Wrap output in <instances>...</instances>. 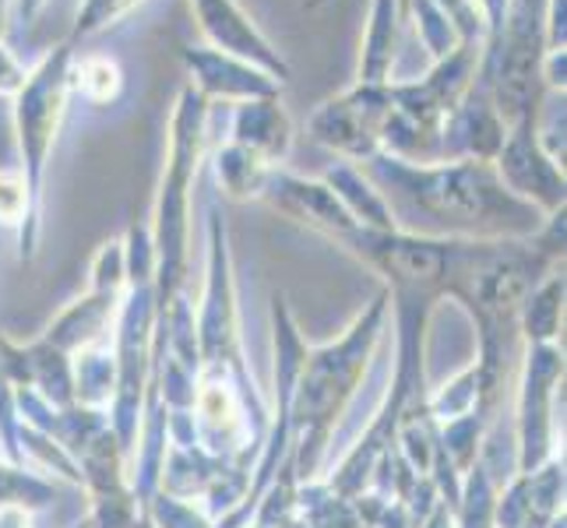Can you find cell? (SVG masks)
Returning <instances> with one entry per match:
<instances>
[{
  "label": "cell",
  "instance_id": "7c38bea8",
  "mask_svg": "<svg viewBox=\"0 0 567 528\" xmlns=\"http://www.w3.org/2000/svg\"><path fill=\"white\" fill-rule=\"evenodd\" d=\"M399 25H402V0H370L367 32L360 39L357 85H391L399 56Z\"/></svg>",
  "mask_w": 567,
  "mask_h": 528
},
{
  "label": "cell",
  "instance_id": "4fadbf2b",
  "mask_svg": "<svg viewBox=\"0 0 567 528\" xmlns=\"http://www.w3.org/2000/svg\"><path fill=\"white\" fill-rule=\"evenodd\" d=\"M324 184L342 201V208L353 215V222L360 229H395L391 205L381 198V190L370 184L357 166H349V163L331 166L324 173Z\"/></svg>",
  "mask_w": 567,
  "mask_h": 528
},
{
  "label": "cell",
  "instance_id": "ac0fdd59",
  "mask_svg": "<svg viewBox=\"0 0 567 528\" xmlns=\"http://www.w3.org/2000/svg\"><path fill=\"white\" fill-rule=\"evenodd\" d=\"M0 222H25L22 244L35 240L32 201H29V184L22 169H0Z\"/></svg>",
  "mask_w": 567,
  "mask_h": 528
},
{
  "label": "cell",
  "instance_id": "277c9868",
  "mask_svg": "<svg viewBox=\"0 0 567 528\" xmlns=\"http://www.w3.org/2000/svg\"><path fill=\"white\" fill-rule=\"evenodd\" d=\"M208 100L184 85L169 116V155H166V176L155 201V250L163 265L173 271L184 261V240H187V190L194 173H198L202 145H205V124H208Z\"/></svg>",
  "mask_w": 567,
  "mask_h": 528
},
{
  "label": "cell",
  "instance_id": "5b68a950",
  "mask_svg": "<svg viewBox=\"0 0 567 528\" xmlns=\"http://www.w3.org/2000/svg\"><path fill=\"white\" fill-rule=\"evenodd\" d=\"M395 113L388 85H349L336 100H328L310 116L315 142L346 155V159L370 163L381 152L384 124Z\"/></svg>",
  "mask_w": 567,
  "mask_h": 528
},
{
  "label": "cell",
  "instance_id": "ffe728a7",
  "mask_svg": "<svg viewBox=\"0 0 567 528\" xmlns=\"http://www.w3.org/2000/svg\"><path fill=\"white\" fill-rule=\"evenodd\" d=\"M25 64L18 61V56L0 43V100H14L18 92L25 85Z\"/></svg>",
  "mask_w": 567,
  "mask_h": 528
},
{
  "label": "cell",
  "instance_id": "9a60e30c",
  "mask_svg": "<svg viewBox=\"0 0 567 528\" xmlns=\"http://www.w3.org/2000/svg\"><path fill=\"white\" fill-rule=\"evenodd\" d=\"M268 173L271 169L258 159V155L240 148V145H233V142L215 155V176H219V184L229 198H240V201L258 198V194L265 190Z\"/></svg>",
  "mask_w": 567,
  "mask_h": 528
},
{
  "label": "cell",
  "instance_id": "7a4b0ae2",
  "mask_svg": "<svg viewBox=\"0 0 567 528\" xmlns=\"http://www.w3.org/2000/svg\"><path fill=\"white\" fill-rule=\"evenodd\" d=\"M546 50V0H512L501 32L486 39L476 71L504 127L543 110Z\"/></svg>",
  "mask_w": 567,
  "mask_h": 528
},
{
  "label": "cell",
  "instance_id": "7402d4cb",
  "mask_svg": "<svg viewBox=\"0 0 567 528\" xmlns=\"http://www.w3.org/2000/svg\"><path fill=\"white\" fill-rule=\"evenodd\" d=\"M480 8V18H483V29H486V39L497 35L507 11H512V0H476Z\"/></svg>",
  "mask_w": 567,
  "mask_h": 528
},
{
  "label": "cell",
  "instance_id": "3957f363",
  "mask_svg": "<svg viewBox=\"0 0 567 528\" xmlns=\"http://www.w3.org/2000/svg\"><path fill=\"white\" fill-rule=\"evenodd\" d=\"M71 61L74 46L56 43L39 56V64L25 74L22 92L14 95V134L18 152H22V176L29 184L32 219L39 211V187H43V169L50 159V148L56 142V131L64 124L68 100H71Z\"/></svg>",
  "mask_w": 567,
  "mask_h": 528
},
{
  "label": "cell",
  "instance_id": "2e32d148",
  "mask_svg": "<svg viewBox=\"0 0 567 528\" xmlns=\"http://www.w3.org/2000/svg\"><path fill=\"white\" fill-rule=\"evenodd\" d=\"M409 18H413L416 35H420V46L426 50L430 64L444 61L447 53L458 50V32L455 25L447 22V14L434 4V0H409Z\"/></svg>",
  "mask_w": 567,
  "mask_h": 528
},
{
  "label": "cell",
  "instance_id": "52a82bcc",
  "mask_svg": "<svg viewBox=\"0 0 567 528\" xmlns=\"http://www.w3.org/2000/svg\"><path fill=\"white\" fill-rule=\"evenodd\" d=\"M190 11H194V22H198V32L205 35V46L240 56V61L271 74L282 85L289 82V74H292L289 61L237 0H190Z\"/></svg>",
  "mask_w": 567,
  "mask_h": 528
},
{
  "label": "cell",
  "instance_id": "cb8c5ba5",
  "mask_svg": "<svg viewBox=\"0 0 567 528\" xmlns=\"http://www.w3.org/2000/svg\"><path fill=\"white\" fill-rule=\"evenodd\" d=\"M8 14H11V0H0V43L8 35Z\"/></svg>",
  "mask_w": 567,
  "mask_h": 528
},
{
  "label": "cell",
  "instance_id": "44dd1931",
  "mask_svg": "<svg viewBox=\"0 0 567 528\" xmlns=\"http://www.w3.org/2000/svg\"><path fill=\"white\" fill-rule=\"evenodd\" d=\"M546 46L567 50V0H546Z\"/></svg>",
  "mask_w": 567,
  "mask_h": 528
},
{
  "label": "cell",
  "instance_id": "30bf717a",
  "mask_svg": "<svg viewBox=\"0 0 567 528\" xmlns=\"http://www.w3.org/2000/svg\"><path fill=\"white\" fill-rule=\"evenodd\" d=\"M261 194L279 211H286L289 219L307 222V226H315V229H324V232H331V237H339V240L346 237V232L360 229L353 222V215H349L336 194L328 190L324 180H303V176L271 169Z\"/></svg>",
  "mask_w": 567,
  "mask_h": 528
},
{
  "label": "cell",
  "instance_id": "ba28073f",
  "mask_svg": "<svg viewBox=\"0 0 567 528\" xmlns=\"http://www.w3.org/2000/svg\"><path fill=\"white\" fill-rule=\"evenodd\" d=\"M181 61L187 68V85L205 95L208 103H247V100H279L282 82L271 74L258 71L254 64L240 61V56L219 53L205 43L184 46Z\"/></svg>",
  "mask_w": 567,
  "mask_h": 528
},
{
  "label": "cell",
  "instance_id": "9c48e42d",
  "mask_svg": "<svg viewBox=\"0 0 567 528\" xmlns=\"http://www.w3.org/2000/svg\"><path fill=\"white\" fill-rule=\"evenodd\" d=\"M504 134L507 127L497 116L491 95L480 82H473V89L462 95V103L444 116L437 131V155H444V159L494 163L504 145Z\"/></svg>",
  "mask_w": 567,
  "mask_h": 528
},
{
  "label": "cell",
  "instance_id": "8fae6325",
  "mask_svg": "<svg viewBox=\"0 0 567 528\" xmlns=\"http://www.w3.org/2000/svg\"><path fill=\"white\" fill-rule=\"evenodd\" d=\"M233 145L254 152L276 169L292 148V121L282 100H247L233 110Z\"/></svg>",
  "mask_w": 567,
  "mask_h": 528
},
{
  "label": "cell",
  "instance_id": "603a6c76",
  "mask_svg": "<svg viewBox=\"0 0 567 528\" xmlns=\"http://www.w3.org/2000/svg\"><path fill=\"white\" fill-rule=\"evenodd\" d=\"M11 4H14L18 18H22L25 25H35V22H39V14L47 11L50 0H11Z\"/></svg>",
  "mask_w": 567,
  "mask_h": 528
},
{
  "label": "cell",
  "instance_id": "8992f818",
  "mask_svg": "<svg viewBox=\"0 0 567 528\" xmlns=\"http://www.w3.org/2000/svg\"><path fill=\"white\" fill-rule=\"evenodd\" d=\"M501 184L539 211H560L564 205V169L539 142V113L515 121L504 134L494 159Z\"/></svg>",
  "mask_w": 567,
  "mask_h": 528
},
{
  "label": "cell",
  "instance_id": "d6986e66",
  "mask_svg": "<svg viewBox=\"0 0 567 528\" xmlns=\"http://www.w3.org/2000/svg\"><path fill=\"white\" fill-rule=\"evenodd\" d=\"M434 4L447 14V22L455 25L462 43H483L486 46V29H483L476 0H434Z\"/></svg>",
  "mask_w": 567,
  "mask_h": 528
},
{
  "label": "cell",
  "instance_id": "5bb4252c",
  "mask_svg": "<svg viewBox=\"0 0 567 528\" xmlns=\"http://www.w3.org/2000/svg\"><path fill=\"white\" fill-rule=\"evenodd\" d=\"M124 89L121 64L106 53H85L82 61H71V92H78L92 106H110Z\"/></svg>",
  "mask_w": 567,
  "mask_h": 528
},
{
  "label": "cell",
  "instance_id": "e0dca14e",
  "mask_svg": "<svg viewBox=\"0 0 567 528\" xmlns=\"http://www.w3.org/2000/svg\"><path fill=\"white\" fill-rule=\"evenodd\" d=\"M145 0H82L74 14V25H71V39L68 43H82L89 35H100L113 25H121L131 11H138Z\"/></svg>",
  "mask_w": 567,
  "mask_h": 528
},
{
  "label": "cell",
  "instance_id": "6da1fadb",
  "mask_svg": "<svg viewBox=\"0 0 567 528\" xmlns=\"http://www.w3.org/2000/svg\"><path fill=\"white\" fill-rule=\"evenodd\" d=\"M370 169L402 201L447 229H468L480 237H522L539 226V208L515 198L501 184L494 163L444 159L416 166L391 152H378L370 159Z\"/></svg>",
  "mask_w": 567,
  "mask_h": 528
}]
</instances>
